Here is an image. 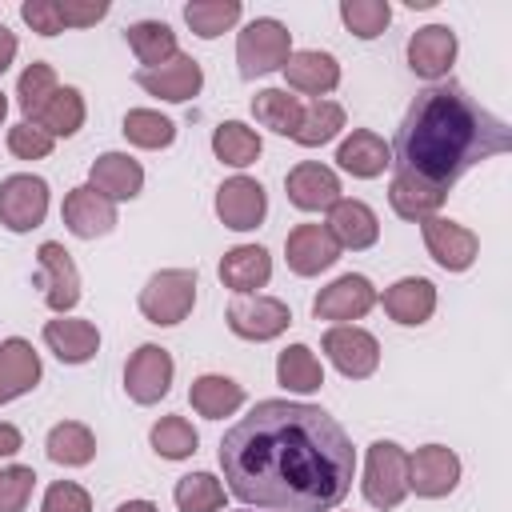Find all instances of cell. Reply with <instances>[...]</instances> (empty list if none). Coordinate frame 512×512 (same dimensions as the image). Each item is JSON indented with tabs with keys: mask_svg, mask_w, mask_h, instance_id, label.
I'll list each match as a JSON object with an SVG mask.
<instances>
[{
	"mask_svg": "<svg viewBox=\"0 0 512 512\" xmlns=\"http://www.w3.org/2000/svg\"><path fill=\"white\" fill-rule=\"evenodd\" d=\"M20 20L40 32V36H60L64 24H60V12H56V0H24L20 4Z\"/></svg>",
	"mask_w": 512,
	"mask_h": 512,
	"instance_id": "obj_46",
	"label": "cell"
},
{
	"mask_svg": "<svg viewBox=\"0 0 512 512\" xmlns=\"http://www.w3.org/2000/svg\"><path fill=\"white\" fill-rule=\"evenodd\" d=\"M284 192H288V204L300 212H328L340 200V176L328 164L300 160L296 168H288Z\"/></svg>",
	"mask_w": 512,
	"mask_h": 512,
	"instance_id": "obj_17",
	"label": "cell"
},
{
	"mask_svg": "<svg viewBox=\"0 0 512 512\" xmlns=\"http://www.w3.org/2000/svg\"><path fill=\"white\" fill-rule=\"evenodd\" d=\"M360 492L372 508L392 512L408 496V452L396 440H372L364 456V480Z\"/></svg>",
	"mask_w": 512,
	"mask_h": 512,
	"instance_id": "obj_5",
	"label": "cell"
},
{
	"mask_svg": "<svg viewBox=\"0 0 512 512\" xmlns=\"http://www.w3.org/2000/svg\"><path fill=\"white\" fill-rule=\"evenodd\" d=\"M60 220L64 228L76 236V240H96V236H108L116 228V204L108 196H100L96 188L80 184L64 196L60 204Z\"/></svg>",
	"mask_w": 512,
	"mask_h": 512,
	"instance_id": "obj_18",
	"label": "cell"
},
{
	"mask_svg": "<svg viewBox=\"0 0 512 512\" xmlns=\"http://www.w3.org/2000/svg\"><path fill=\"white\" fill-rule=\"evenodd\" d=\"M172 500L180 512H220L224 508V484L212 472H188L176 480Z\"/></svg>",
	"mask_w": 512,
	"mask_h": 512,
	"instance_id": "obj_40",
	"label": "cell"
},
{
	"mask_svg": "<svg viewBox=\"0 0 512 512\" xmlns=\"http://www.w3.org/2000/svg\"><path fill=\"white\" fill-rule=\"evenodd\" d=\"M40 376H44V364L24 336L0 340V404L28 396L40 384Z\"/></svg>",
	"mask_w": 512,
	"mask_h": 512,
	"instance_id": "obj_20",
	"label": "cell"
},
{
	"mask_svg": "<svg viewBox=\"0 0 512 512\" xmlns=\"http://www.w3.org/2000/svg\"><path fill=\"white\" fill-rule=\"evenodd\" d=\"M240 16H244V4L240 0H192V4H184V24L200 40L224 36L228 28L240 24Z\"/></svg>",
	"mask_w": 512,
	"mask_h": 512,
	"instance_id": "obj_36",
	"label": "cell"
},
{
	"mask_svg": "<svg viewBox=\"0 0 512 512\" xmlns=\"http://www.w3.org/2000/svg\"><path fill=\"white\" fill-rule=\"evenodd\" d=\"M252 116H256L264 128H272L276 136H296L300 116H304V104H300V96H292L288 88H260V92L252 96Z\"/></svg>",
	"mask_w": 512,
	"mask_h": 512,
	"instance_id": "obj_34",
	"label": "cell"
},
{
	"mask_svg": "<svg viewBox=\"0 0 512 512\" xmlns=\"http://www.w3.org/2000/svg\"><path fill=\"white\" fill-rule=\"evenodd\" d=\"M280 72H284L292 92H304V96H316V100H324V92H332L340 84V60L332 52H320V48L292 52Z\"/></svg>",
	"mask_w": 512,
	"mask_h": 512,
	"instance_id": "obj_22",
	"label": "cell"
},
{
	"mask_svg": "<svg viewBox=\"0 0 512 512\" xmlns=\"http://www.w3.org/2000/svg\"><path fill=\"white\" fill-rule=\"evenodd\" d=\"M128 48L136 52V60L144 68H160L168 64L172 56H180V44H176V32L164 24V20H136L128 24Z\"/></svg>",
	"mask_w": 512,
	"mask_h": 512,
	"instance_id": "obj_33",
	"label": "cell"
},
{
	"mask_svg": "<svg viewBox=\"0 0 512 512\" xmlns=\"http://www.w3.org/2000/svg\"><path fill=\"white\" fill-rule=\"evenodd\" d=\"M36 264H40V288H44V304L56 316H68L80 304V272L72 252L60 240H44L36 248Z\"/></svg>",
	"mask_w": 512,
	"mask_h": 512,
	"instance_id": "obj_12",
	"label": "cell"
},
{
	"mask_svg": "<svg viewBox=\"0 0 512 512\" xmlns=\"http://www.w3.org/2000/svg\"><path fill=\"white\" fill-rule=\"evenodd\" d=\"M460 484V456L444 444H424L408 456V492L420 500H440Z\"/></svg>",
	"mask_w": 512,
	"mask_h": 512,
	"instance_id": "obj_13",
	"label": "cell"
},
{
	"mask_svg": "<svg viewBox=\"0 0 512 512\" xmlns=\"http://www.w3.org/2000/svg\"><path fill=\"white\" fill-rule=\"evenodd\" d=\"M392 148L400 176L444 192L476 164L512 148V128L484 104H476L460 84H428L404 112Z\"/></svg>",
	"mask_w": 512,
	"mask_h": 512,
	"instance_id": "obj_2",
	"label": "cell"
},
{
	"mask_svg": "<svg viewBox=\"0 0 512 512\" xmlns=\"http://www.w3.org/2000/svg\"><path fill=\"white\" fill-rule=\"evenodd\" d=\"M36 488V472L28 464L0 468V512H24Z\"/></svg>",
	"mask_w": 512,
	"mask_h": 512,
	"instance_id": "obj_43",
	"label": "cell"
},
{
	"mask_svg": "<svg viewBox=\"0 0 512 512\" xmlns=\"http://www.w3.org/2000/svg\"><path fill=\"white\" fill-rule=\"evenodd\" d=\"M132 80H136L148 96H160V100H168V104H184V100L200 96V88H204V68H200V60H192L188 52H180V56H172V60L160 64V68H140Z\"/></svg>",
	"mask_w": 512,
	"mask_h": 512,
	"instance_id": "obj_16",
	"label": "cell"
},
{
	"mask_svg": "<svg viewBox=\"0 0 512 512\" xmlns=\"http://www.w3.org/2000/svg\"><path fill=\"white\" fill-rule=\"evenodd\" d=\"M44 452L60 468H84L96 456V436L80 420H60V424H52V432L44 440Z\"/></svg>",
	"mask_w": 512,
	"mask_h": 512,
	"instance_id": "obj_30",
	"label": "cell"
},
{
	"mask_svg": "<svg viewBox=\"0 0 512 512\" xmlns=\"http://www.w3.org/2000/svg\"><path fill=\"white\" fill-rule=\"evenodd\" d=\"M52 144L56 140L48 132H40L36 124H28V120H20V124L8 128V152L16 160H44V156H52Z\"/></svg>",
	"mask_w": 512,
	"mask_h": 512,
	"instance_id": "obj_44",
	"label": "cell"
},
{
	"mask_svg": "<svg viewBox=\"0 0 512 512\" xmlns=\"http://www.w3.org/2000/svg\"><path fill=\"white\" fill-rule=\"evenodd\" d=\"M444 200H448L444 192H432V188H424V184H416V180H408V176L392 172V184H388V204H392V212H396L400 220L420 224V220H428V216H440Z\"/></svg>",
	"mask_w": 512,
	"mask_h": 512,
	"instance_id": "obj_35",
	"label": "cell"
},
{
	"mask_svg": "<svg viewBox=\"0 0 512 512\" xmlns=\"http://www.w3.org/2000/svg\"><path fill=\"white\" fill-rule=\"evenodd\" d=\"M384 312L404 324V328H420L432 320L436 312V284L428 276H400L392 288H384Z\"/></svg>",
	"mask_w": 512,
	"mask_h": 512,
	"instance_id": "obj_24",
	"label": "cell"
},
{
	"mask_svg": "<svg viewBox=\"0 0 512 512\" xmlns=\"http://www.w3.org/2000/svg\"><path fill=\"white\" fill-rule=\"evenodd\" d=\"M220 280L236 296H256L272 280V256L260 244H236L220 256Z\"/></svg>",
	"mask_w": 512,
	"mask_h": 512,
	"instance_id": "obj_26",
	"label": "cell"
},
{
	"mask_svg": "<svg viewBox=\"0 0 512 512\" xmlns=\"http://www.w3.org/2000/svg\"><path fill=\"white\" fill-rule=\"evenodd\" d=\"M48 216V180L32 172H12L0 180V224L8 232H32Z\"/></svg>",
	"mask_w": 512,
	"mask_h": 512,
	"instance_id": "obj_6",
	"label": "cell"
},
{
	"mask_svg": "<svg viewBox=\"0 0 512 512\" xmlns=\"http://www.w3.org/2000/svg\"><path fill=\"white\" fill-rule=\"evenodd\" d=\"M216 216L232 232H252L268 216V192L252 176H232L216 188Z\"/></svg>",
	"mask_w": 512,
	"mask_h": 512,
	"instance_id": "obj_14",
	"label": "cell"
},
{
	"mask_svg": "<svg viewBox=\"0 0 512 512\" xmlns=\"http://www.w3.org/2000/svg\"><path fill=\"white\" fill-rule=\"evenodd\" d=\"M172 376H176V360L168 348L160 344H140L128 364H124V392L132 404H160L172 392Z\"/></svg>",
	"mask_w": 512,
	"mask_h": 512,
	"instance_id": "obj_8",
	"label": "cell"
},
{
	"mask_svg": "<svg viewBox=\"0 0 512 512\" xmlns=\"http://www.w3.org/2000/svg\"><path fill=\"white\" fill-rule=\"evenodd\" d=\"M196 272L192 268H160L144 280L140 288V316L148 324H160V328H172L180 320H188V312L196 308Z\"/></svg>",
	"mask_w": 512,
	"mask_h": 512,
	"instance_id": "obj_4",
	"label": "cell"
},
{
	"mask_svg": "<svg viewBox=\"0 0 512 512\" xmlns=\"http://www.w3.org/2000/svg\"><path fill=\"white\" fill-rule=\"evenodd\" d=\"M340 128H344V108L336 100H312V104H304V116H300V128L292 140L304 148H320V144L336 140Z\"/></svg>",
	"mask_w": 512,
	"mask_h": 512,
	"instance_id": "obj_38",
	"label": "cell"
},
{
	"mask_svg": "<svg viewBox=\"0 0 512 512\" xmlns=\"http://www.w3.org/2000/svg\"><path fill=\"white\" fill-rule=\"evenodd\" d=\"M116 512H160V508H156L152 500H124Z\"/></svg>",
	"mask_w": 512,
	"mask_h": 512,
	"instance_id": "obj_50",
	"label": "cell"
},
{
	"mask_svg": "<svg viewBox=\"0 0 512 512\" xmlns=\"http://www.w3.org/2000/svg\"><path fill=\"white\" fill-rule=\"evenodd\" d=\"M340 20L356 40H376L392 24L388 0H340Z\"/></svg>",
	"mask_w": 512,
	"mask_h": 512,
	"instance_id": "obj_41",
	"label": "cell"
},
{
	"mask_svg": "<svg viewBox=\"0 0 512 512\" xmlns=\"http://www.w3.org/2000/svg\"><path fill=\"white\" fill-rule=\"evenodd\" d=\"M84 116H88V108H84V96H80V88H72V84H64V88H56L44 104H40V112L28 120V124H36L40 132H48L52 140H68V136H76L80 128H84Z\"/></svg>",
	"mask_w": 512,
	"mask_h": 512,
	"instance_id": "obj_29",
	"label": "cell"
},
{
	"mask_svg": "<svg viewBox=\"0 0 512 512\" xmlns=\"http://www.w3.org/2000/svg\"><path fill=\"white\" fill-rule=\"evenodd\" d=\"M188 404H192L204 420L236 416V412L244 408V384H236L232 376H220V372H204V376L192 380Z\"/></svg>",
	"mask_w": 512,
	"mask_h": 512,
	"instance_id": "obj_28",
	"label": "cell"
},
{
	"mask_svg": "<svg viewBox=\"0 0 512 512\" xmlns=\"http://www.w3.org/2000/svg\"><path fill=\"white\" fill-rule=\"evenodd\" d=\"M228 328L240 336V340H252V344H268L276 340L280 332H288L292 324V308L276 296H232L228 312H224Z\"/></svg>",
	"mask_w": 512,
	"mask_h": 512,
	"instance_id": "obj_9",
	"label": "cell"
},
{
	"mask_svg": "<svg viewBox=\"0 0 512 512\" xmlns=\"http://www.w3.org/2000/svg\"><path fill=\"white\" fill-rule=\"evenodd\" d=\"M376 288L368 276L360 272H344L336 276L328 288L316 292L312 300V316L316 320H332V324H352V320H364L372 308H376Z\"/></svg>",
	"mask_w": 512,
	"mask_h": 512,
	"instance_id": "obj_10",
	"label": "cell"
},
{
	"mask_svg": "<svg viewBox=\"0 0 512 512\" xmlns=\"http://www.w3.org/2000/svg\"><path fill=\"white\" fill-rule=\"evenodd\" d=\"M16 52H20V40H16V32H8V28L0 24V76H4L8 68H12Z\"/></svg>",
	"mask_w": 512,
	"mask_h": 512,
	"instance_id": "obj_49",
	"label": "cell"
},
{
	"mask_svg": "<svg viewBox=\"0 0 512 512\" xmlns=\"http://www.w3.org/2000/svg\"><path fill=\"white\" fill-rule=\"evenodd\" d=\"M40 512H92V496L72 480H56V484H48Z\"/></svg>",
	"mask_w": 512,
	"mask_h": 512,
	"instance_id": "obj_45",
	"label": "cell"
},
{
	"mask_svg": "<svg viewBox=\"0 0 512 512\" xmlns=\"http://www.w3.org/2000/svg\"><path fill=\"white\" fill-rule=\"evenodd\" d=\"M88 188H96L100 196H108L112 204L120 200H136L144 188V168L140 160H132L128 152H100L88 168Z\"/></svg>",
	"mask_w": 512,
	"mask_h": 512,
	"instance_id": "obj_21",
	"label": "cell"
},
{
	"mask_svg": "<svg viewBox=\"0 0 512 512\" xmlns=\"http://www.w3.org/2000/svg\"><path fill=\"white\" fill-rule=\"evenodd\" d=\"M292 56V32L276 16H256L236 32V64L244 80L280 72Z\"/></svg>",
	"mask_w": 512,
	"mask_h": 512,
	"instance_id": "obj_3",
	"label": "cell"
},
{
	"mask_svg": "<svg viewBox=\"0 0 512 512\" xmlns=\"http://www.w3.org/2000/svg\"><path fill=\"white\" fill-rule=\"evenodd\" d=\"M276 384L288 388V392H296V396L320 392L324 388V364L316 360V352L308 344H288L276 356Z\"/></svg>",
	"mask_w": 512,
	"mask_h": 512,
	"instance_id": "obj_31",
	"label": "cell"
},
{
	"mask_svg": "<svg viewBox=\"0 0 512 512\" xmlns=\"http://www.w3.org/2000/svg\"><path fill=\"white\" fill-rule=\"evenodd\" d=\"M284 260L296 276H320L340 260V244L324 224H296L284 236Z\"/></svg>",
	"mask_w": 512,
	"mask_h": 512,
	"instance_id": "obj_19",
	"label": "cell"
},
{
	"mask_svg": "<svg viewBox=\"0 0 512 512\" xmlns=\"http://www.w3.org/2000/svg\"><path fill=\"white\" fill-rule=\"evenodd\" d=\"M212 152H216V160L228 164V168H248V164L260 160L264 140H260V132L248 128L244 120H224V124L212 128Z\"/></svg>",
	"mask_w": 512,
	"mask_h": 512,
	"instance_id": "obj_32",
	"label": "cell"
},
{
	"mask_svg": "<svg viewBox=\"0 0 512 512\" xmlns=\"http://www.w3.org/2000/svg\"><path fill=\"white\" fill-rule=\"evenodd\" d=\"M324 356L332 360V368L344 376V380H368L376 368H380V340L368 332V328H356V324H332L320 340Z\"/></svg>",
	"mask_w": 512,
	"mask_h": 512,
	"instance_id": "obj_7",
	"label": "cell"
},
{
	"mask_svg": "<svg viewBox=\"0 0 512 512\" xmlns=\"http://www.w3.org/2000/svg\"><path fill=\"white\" fill-rule=\"evenodd\" d=\"M120 132H124L128 144L148 148V152H160L176 140V124L168 116H160L156 108H128L124 120H120Z\"/></svg>",
	"mask_w": 512,
	"mask_h": 512,
	"instance_id": "obj_37",
	"label": "cell"
},
{
	"mask_svg": "<svg viewBox=\"0 0 512 512\" xmlns=\"http://www.w3.org/2000/svg\"><path fill=\"white\" fill-rule=\"evenodd\" d=\"M456 52H460V44H456V32L448 24H424L408 36V68L420 80L440 84L452 72Z\"/></svg>",
	"mask_w": 512,
	"mask_h": 512,
	"instance_id": "obj_15",
	"label": "cell"
},
{
	"mask_svg": "<svg viewBox=\"0 0 512 512\" xmlns=\"http://www.w3.org/2000/svg\"><path fill=\"white\" fill-rule=\"evenodd\" d=\"M56 88H60V84H56V68L44 64V60H32V64L20 72V80H16V104H20L24 120H32V116L40 112V104H44Z\"/></svg>",
	"mask_w": 512,
	"mask_h": 512,
	"instance_id": "obj_42",
	"label": "cell"
},
{
	"mask_svg": "<svg viewBox=\"0 0 512 512\" xmlns=\"http://www.w3.org/2000/svg\"><path fill=\"white\" fill-rule=\"evenodd\" d=\"M44 344L60 364H88L100 352V328L80 316H56L44 324Z\"/></svg>",
	"mask_w": 512,
	"mask_h": 512,
	"instance_id": "obj_25",
	"label": "cell"
},
{
	"mask_svg": "<svg viewBox=\"0 0 512 512\" xmlns=\"http://www.w3.org/2000/svg\"><path fill=\"white\" fill-rule=\"evenodd\" d=\"M240 512H260V508H240Z\"/></svg>",
	"mask_w": 512,
	"mask_h": 512,
	"instance_id": "obj_52",
	"label": "cell"
},
{
	"mask_svg": "<svg viewBox=\"0 0 512 512\" xmlns=\"http://www.w3.org/2000/svg\"><path fill=\"white\" fill-rule=\"evenodd\" d=\"M216 456L228 492L260 512H332L356 476L344 424L300 400H260L220 436Z\"/></svg>",
	"mask_w": 512,
	"mask_h": 512,
	"instance_id": "obj_1",
	"label": "cell"
},
{
	"mask_svg": "<svg viewBox=\"0 0 512 512\" xmlns=\"http://www.w3.org/2000/svg\"><path fill=\"white\" fill-rule=\"evenodd\" d=\"M20 448H24L20 428H16V424H8V420H0V456H16Z\"/></svg>",
	"mask_w": 512,
	"mask_h": 512,
	"instance_id": "obj_48",
	"label": "cell"
},
{
	"mask_svg": "<svg viewBox=\"0 0 512 512\" xmlns=\"http://www.w3.org/2000/svg\"><path fill=\"white\" fill-rule=\"evenodd\" d=\"M148 444L160 460H188L196 448H200V436L192 428V420L184 416H160L148 432Z\"/></svg>",
	"mask_w": 512,
	"mask_h": 512,
	"instance_id": "obj_39",
	"label": "cell"
},
{
	"mask_svg": "<svg viewBox=\"0 0 512 512\" xmlns=\"http://www.w3.org/2000/svg\"><path fill=\"white\" fill-rule=\"evenodd\" d=\"M56 12H60V24L64 28H92L96 20H104L108 16V0H88V4H80V0H56Z\"/></svg>",
	"mask_w": 512,
	"mask_h": 512,
	"instance_id": "obj_47",
	"label": "cell"
},
{
	"mask_svg": "<svg viewBox=\"0 0 512 512\" xmlns=\"http://www.w3.org/2000/svg\"><path fill=\"white\" fill-rule=\"evenodd\" d=\"M336 164H340L348 176H356V180H376V176H384V168L392 164V148L384 144L380 132H372V128H352V136L340 140V148H336Z\"/></svg>",
	"mask_w": 512,
	"mask_h": 512,
	"instance_id": "obj_27",
	"label": "cell"
},
{
	"mask_svg": "<svg viewBox=\"0 0 512 512\" xmlns=\"http://www.w3.org/2000/svg\"><path fill=\"white\" fill-rule=\"evenodd\" d=\"M4 116H8V96L0 92V124H4Z\"/></svg>",
	"mask_w": 512,
	"mask_h": 512,
	"instance_id": "obj_51",
	"label": "cell"
},
{
	"mask_svg": "<svg viewBox=\"0 0 512 512\" xmlns=\"http://www.w3.org/2000/svg\"><path fill=\"white\" fill-rule=\"evenodd\" d=\"M324 228L332 232V240L340 244V252H344V248L364 252V248H372V244L380 240V220H376V212H372L364 200H348V196H340V200L328 208V224H324Z\"/></svg>",
	"mask_w": 512,
	"mask_h": 512,
	"instance_id": "obj_23",
	"label": "cell"
},
{
	"mask_svg": "<svg viewBox=\"0 0 512 512\" xmlns=\"http://www.w3.org/2000/svg\"><path fill=\"white\" fill-rule=\"evenodd\" d=\"M420 236H424V248L428 256L444 268V272H468L480 256V236L448 216H428L420 220Z\"/></svg>",
	"mask_w": 512,
	"mask_h": 512,
	"instance_id": "obj_11",
	"label": "cell"
}]
</instances>
